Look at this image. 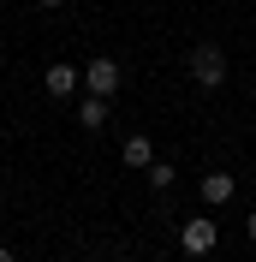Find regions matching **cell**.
<instances>
[{"instance_id":"1","label":"cell","mask_w":256,"mask_h":262,"mask_svg":"<svg viewBox=\"0 0 256 262\" xmlns=\"http://www.w3.org/2000/svg\"><path fill=\"white\" fill-rule=\"evenodd\" d=\"M191 78L203 83V90H221V83H226V54L215 48V42H203V48H191Z\"/></svg>"},{"instance_id":"2","label":"cell","mask_w":256,"mask_h":262,"mask_svg":"<svg viewBox=\"0 0 256 262\" xmlns=\"http://www.w3.org/2000/svg\"><path fill=\"white\" fill-rule=\"evenodd\" d=\"M215 245H221V227H215L208 214H197V221L179 227V250H185V256H208Z\"/></svg>"},{"instance_id":"3","label":"cell","mask_w":256,"mask_h":262,"mask_svg":"<svg viewBox=\"0 0 256 262\" xmlns=\"http://www.w3.org/2000/svg\"><path fill=\"white\" fill-rule=\"evenodd\" d=\"M42 90H48L54 101H72L83 90V72H78V66H48V72H42Z\"/></svg>"},{"instance_id":"4","label":"cell","mask_w":256,"mask_h":262,"mask_svg":"<svg viewBox=\"0 0 256 262\" xmlns=\"http://www.w3.org/2000/svg\"><path fill=\"white\" fill-rule=\"evenodd\" d=\"M83 90H90V96H113V90H119V66L113 60H90L83 66Z\"/></svg>"},{"instance_id":"5","label":"cell","mask_w":256,"mask_h":262,"mask_svg":"<svg viewBox=\"0 0 256 262\" xmlns=\"http://www.w3.org/2000/svg\"><path fill=\"white\" fill-rule=\"evenodd\" d=\"M119 161H125V167H137V173H149V167H155V143H149L143 131H131V137H125V149H119Z\"/></svg>"},{"instance_id":"6","label":"cell","mask_w":256,"mask_h":262,"mask_svg":"<svg viewBox=\"0 0 256 262\" xmlns=\"http://www.w3.org/2000/svg\"><path fill=\"white\" fill-rule=\"evenodd\" d=\"M78 125L83 131H101V125H108V96H83L78 101Z\"/></svg>"},{"instance_id":"7","label":"cell","mask_w":256,"mask_h":262,"mask_svg":"<svg viewBox=\"0 0 256 262\" xmlns=\"http://www.w3.org/2000/svg\"><path fill=\"white\" fill-rule=\"evenodd\" d=\"M232 196V173H203V203H226Z\"/></svg>"},{"instance_id":"8","label":"cell","mask_w":256,"mask_h":262,"mask_svg":"<svg viewBox=\"0 0 256 262\" xmlns=\"http://www.w3.org/2000/svg\"><path fill=\"white\" fill-rule=\"evenodd\" d=\"M149 185H155V196H167V191L179 185V167H173V161H155V167H149Z\"/></svg>"},{"instance_id":"9","label":"cell","mask_w":256,"mask_h":262,"mask_svg":"<svg viewBox=\"0 0 256 262\" xmlns=\"http://www.w3.org/2000/svg\"><path fill=\"white\" fill-rule=\"evenodd\" d=\"M244 238H250V245H256V214H250V221H244Z\"/></svg>"},{"instance_id":"10","label":"cell","mask_w":256,"mask_h":262,"mask_svg":"<svg viewBox=\"0 0 256 262\" xmlns=\"http://www.w3.org/2000/svg\"><path fill=\"white\" fill-rule=\"evenodd\" d=\"M36 6H66V0H36Z\"/></svg>"},{"instance_id":"11","label":"cell","mask_w":256,"mask_h":262,"mask_svg":"<svg viewBox=\"0 0 256 262\" xmlns=\"http://www.w3.org/2000/svg\"><path fill=\"white\" fill-rule=\"evenodd\" d=\"M0 262H18V256H12V250H0Z\"/></svg>"}]
</instances>
